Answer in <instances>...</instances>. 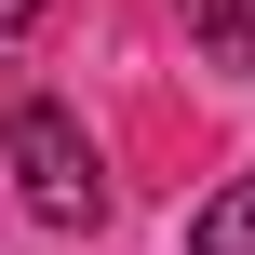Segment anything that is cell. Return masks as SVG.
I'll return each mask as SVG.
<instances>
[{
  "instance_id": "cell-4",
  "label": "cell",
  "mask_w": 255,
  "mask_h": 255,
  "mask_svg": "<svg viewBox=\"0 0 255 255\" xmlns=\"http://www.w3.org/2000/svg\"><path fill=\"white\" fill-rule=\"evenodd\" d=\"M27 27H40V0H0V40H27Z\"/></svg>"
},
{
  "instance_id": "cell-2",
  "label": "cell",
  "mask_w": 255,
  "mask_h": 255,
  "mask_svg": "<svg viewBox=\"0 0 255 255\" xmlns=\"http://www.w3.org/2000/svg\"><path fill=\"white\" fill-rule=\"evenodd\" d=\"M188 255H255V175H229V188L188 215Z\"/></svg>"
},
{
  "instance_id": "cell-1",
  "label": "cell",
  "mask_w": 255,
  "mask_h": 255,
  "mask_svg": "<svg viewBox=\"0 0 255 255\" xmlns=\"http://www.w3.org/2000/svg\"><path fill=\"white\" fill-rule=\"evenodd\" d=\"M0 161H13V188H27L40 229H94V215H108V161H94V134H81L40 81H0Z\"/></svg>"
},
{
  "instance_id": "cell-3",
  "label": "cell",
  "mask_w": 255,
  "mask_h": 255,
  "mask_svg": "<svg viewBox=\"0 0 255 255\" xmlns=\"http://www.w3.org/2000/svg\"><path fill=\"white\" fill-rule=\"evenodd\" d=\"M175 13H188V40L215 67H255V0H175Z\"/></svg>"
}]
</instances>
